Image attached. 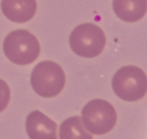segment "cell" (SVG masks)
Here are the masks:
<instances>
[{
	"label": "cell",
	"instance_id": "cell-6",
	"mask_svg": "<svg viewBox=\"0 0 147 139\" xmlns=\"http://www.w3.org/2000/svg\"><path fill=\"white\" fill-rule=\"evenodd\" d=\"M25 128L30 139H57V124L39 110L28 114Z\"/></svg>",
	"mask_w": 147,
	"mask_h": 139
},
{
	"label": "cell",
	"instance_id": "cell-1",
	"mask_svg": "<svg viewBox=\"0 0 147 139\" xmlns=\"http://www.w3.org/2000/svg\"><path fill=\"white\" fill-rule=\"evenodd\" d=\"M3 52L12 63L29 65L39 57L40 44L36 37L29 31L17 29L5 37Z\"/></svg>",
	"mask_w": 147,
	"mask_h": 139
},
{
	"label": "cell",
	"instance_id": "cell-3",
	"mask_svg": "<svg viewBox=\"0 0 147 139\" xmlns=\"http://www.w3.org/2000/svg\"><path fill=\"white\" fill-rule=\"evenodd\" d=\"M112 89L120 99L128 102L141 100L147 93V76L141 68L123 66L112 78Z\"/></svg>",
	"mask_w": 147,
	"mask_h": 139
},
{
	"label": "cell",
	"instance_id": "cell-10",
	"mask_svg": "<svg viewBox=\"0 0 147 139\" xmlns=\"http://www.w3.org/2000/svg\"><path fill=\"white\" fill-rule=\"evenodd\" d=\"M10 100V88L4 80L0 79V113L6 109Z\"/></svg>",
	"mask_w": 147,
	"mask_h": 139
},
{
	"label": "cell",
	"instance_id": "cell-8",
	"mask_svg": "<svg viewBox=\"0 0 147 139\" xmlns=\"http://www.w3.org/2000/svg\"><path fill=\"white\" fill-rule=\"evenodd\" d=\"M112 8L119 19L128 23L139 21L147 12V0H113Z\"/></svg>",
	"mask_w": 147,
	"mask_h": 139
},
{
	"label": "cell",
	"instance_id": "cell-4",
	"mask_svg": "<svg viewBox=\"0 0 147 139\" xmlns=\"http://www.w3.org/2000/svg\"><path fill=\"white\" fill-rule=\"evenodd\" d=\"M106 44L104 31L93 23H83L73 29L69 37V45L76 55L94 58L100 55Z\"/></svg>",
	"mask_w": 147,
	"mask_h": 139
},
{
	"label": "cell",
	"instance_id": "cell-2",
	"mask_svg": "<svg viewBox=\"0 0 147 139\" xmlns=\"http://www.w3.org/2000/svg\"><path fill=\"white\" fill-rule=\"evenodd\" d=\"M30 82L35 93L44 98H52L61 93L65 86V72L56 62L41 61L33 68Z\"/></svg>",
	"mask_w": 147,
	"mask_h": 139
},
{
	"label": "cell",
	"instance_id": "cell-5",
	"mask_svg": "<svg viewBox=\"0 0 147 139\" xmlns=\"http://www.w3.org/2000/svg\"><path fill=\"white\" fill-rule=\"evenodd\" d=\"M81 120L88 132L95 135L109 133L115 127L117 113L112 104L104 99H93L82 108Z\"/></svg>",
	"mask_w": 147,
	"mask_h": 139
},
{
	"label": "cell",
	"instance_id": "cell-7",
	"mask_svg": "<svg viewBox=\"0 0 147 139\" xmlns=\"http://www.w3.org/2000/svg\"><path fill=\"white\" fill-rule=\"evenodd\" d=\"M0 7L7 19L15 23H25L37 11L36 0H1Z\"/></svg>",
	"mask_w": 147,
	"mask_h": 139
},
{
	"label": "cell",
	"instance_id": "cell-9",
	"mask_svg": "<svg viewBox=\"0 0 147 139\" xmlns=\"http://www.w3.org/2000/svg\"><path fill=\"white\" fill-rule=\"evenodd\" d=\"M59 139H92L80 116H71L65 119L59 127Z\"/></svg>",
	"mask_w": 147,
	"mask_h": 139
}]
</instances>
